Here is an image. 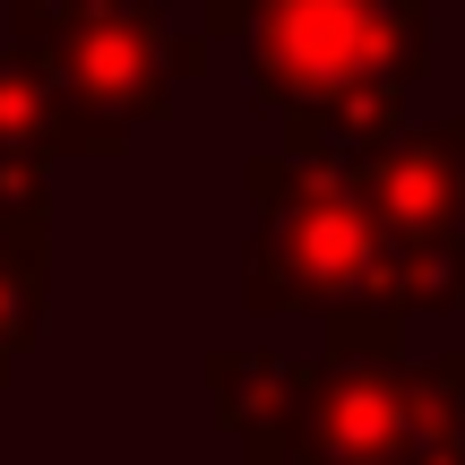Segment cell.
I'll list each match as a JSON object with an SVG mask.
<instances>
[{
    "instance_id": "6da1fadb",
    "label": "cell",
    "mask_w": 465,
    "mask_h": 465,
    "mask_svg": "<svg viewBox=\"0 0 465 465\" xmlns=\"http://www.w3.org/2000/svg\"><path fill=\"white\" fill-rule=\"evenodd\" d=\"M414 0H267L259 9V86L302 113H345L380 95V78H414Z\"/></svg>"
},
{
    "instance_id": "7a4b0ae2",
    "label": "cell",
    "mask_w": 465,
    "mask_h": 465,
    "mask_svg": "<svg viewBox=\"0 0 465 465\" xmlns=\"http://www.w3.org/2000/svg\"><path fill=\"white\" fill-rule=\"evenodd\" d=\"M267 190V224H259V267L267 276L250 293L276 311V302H336L371 276V242H362V207L328 182V173H259Z\"/></svg>"
},
{
    "instance_id": "3957f363",
    "label": "cell",
    "mask_w": 465,
    "mask_h": 465,
    "mask_svg": "<svg viewBox=\"0 0 465 465\" xmlns=\"http://www.w3.org/2000/svg\"><path fill=\"white\" fill-rule=\"evenodd\" d=\"M371 207H380L388 232L405 242H440L457 216V147H422V138H397L371 164Z\"/></svg>"
},
{
    "instance_id": "277c9868",
    "label": "cell",
    "mask_w": 465,
    "mask_h": 465,
    "mask_svg": "<svg viewBox=\"0 0 465 465\" xmlns=\"http://www.w3.org/2000/svg\"><path fill=\"white\" fill-rule=\"evenodd\" d=\"M44 121H52V86L17 52H0V147H35Z\"/></svg>"
},
{
    "instance_id": "5b68a950",
    "label": "cell",
    "mask_w": 465,
    "mask_h": 465,
    "mask_svg": "<svg viewBox=\"0 0 465 465\" xmlns=\"http://www.w3.org/2000/svg\"><path fill=\"white\" fill-rule=\"evenodd\" d=\"M35 302H44V276H35L26 259H9V250H0V345H26Z\"/></svg>"
}]
</instances>
